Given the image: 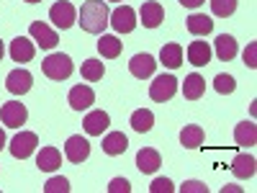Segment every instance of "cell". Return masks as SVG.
<instances>
[{"instance_id":"obj_14","label":"cell","mask_w":257,"mask_h":193,"mask_svg":"<svg viewBox=\"0 0 257 193\" xmlns=\"http://www.w3.org/2000/svg\"><path fill=\"white\" fill-rule=\"evenodd\" d=\"M108 124H111V116L105 111H90L88 116H85V121H82L85 132H88L90 137H100L105 129H108Z\"/></svg>"},{"instance_id":"obj_30","label":"cell","mask_w":257,"mask_h":193,"mask_svg":"<svg viewBox=\"0 0 257 193\" xmlns=\"http://www.w3.org/2000/svg\"><path fill=\"white\" fill-rule=\"evenodd\" d=\"M211 11L219 18H229L237 11V0H211Z\"/></svg>"},{"instance_id":"obj_23","label":"cell","mask_w":257,"mask_h":193,"mask_svg":"<svg viewBox=\"0 0 257 193\" xmlns=\"http://www.w3.org/2000/svg\"><path fill=\"white\" fill-rule=\"evenodd\" d=\"M160 62L165 64V67H170V70H178L183 64V47L180 44H165L160 49Z\"/></svg>"},{"instance_id":"obj_19","label":"cell","mask_w":257,"mask_h":193,"mask_svg":"<svg viewBox=\"0 0 257 193\" xmlns=\"http://www.w3.org/2000/svg\"><path fill=\"white\" fill-rule=\"evenodd\" d=\"M185 54H188V62L196 64V67H206V64L211 62V47L206 44V41H190Z\"/></svg>"},{"instance_id":"obj_25","label":"cell","mask_w":257,"mask_h":193,"mask_svg":"<svg viewBox=\"0 0 257 193\" xmlns=\"http://www.w3.org/2000/svg\"><path fill=\"white\" fill-rule=\"evenodd\" d=\"M188 31L193 36H208L213 31V21L203 13H193V16H188Z\"/></svg>"},{"instance_id":"obj_12","label":"cell","mask_w":257,"mask_h":193,"mask_svg":"<svg viewBox=\"0 0 257 193\" xmlns=\"http://www.w3.org/2000/svg\"><path fill=\"white\" fill-rule=\"evenodd\" d=\"M139 18H142V24L147 29H157L162 21H165V8L157 3V0H147V3H142Z\"/></svg>"},{"instance_id":"obj_40","label":"cell","mask_w":257,"mask_h":193,"mask_svg":"<svg viewBox=\"0 0 257 193\" xmlns=\"http://www.w3.org/2000/svg\"><path fill=\"white\" fill-rule=\"evenodd\" d=\"M3 54H6V47H3V41H0V62H3Z\"/></svg>"},{"instance_id":"obj_4","label":"cell","mask_w":257,"mask_h":193,"mask_svg":"<svg viewBox=\"0 0 257 193\" xmlns=\"http://www.w3.org/2000/svg\"><path fill=\"white\" fill-rule=\"evenodd\" d=\"M108 24L113 26L116 34H132L137 29V11L132 6H118L108 16Z\"/></svg>"},{"instance_id":"obj_10","label":"cell","mask_w":257,"mask_h":193,"mask_svg":"<svg viewBox=\"0 0 257 193\" xmlns=\"http://www.w3.org/2000/svg\"><path fill=\"white\" fill-rule=\"evenodd\" d=\"M128 70H132V75L134 77H139V80H147V77H152L155 75V70H157V59L152 57V54H134L132 57V62H128Z\"/></svg>"},{"instance_id":"obj_18","label":"cell","mask_w":257,"mask_h":193,"mask_svg":"<svg viewBox=\"0 0 257 193\" xmlns=\"http://www.w3.org/2000/svg\"><path fill=\"white\" fill-rule=\"evenodd\" d=\"M34 52H36L34 41L26 39V36H18V39L11 41V57H13V62H31Z\"/></svg>"},{"instance_id":"obj_20","label":"cell","mask_w":257,"mask_h":193,"mask_svg":"<svg viewBox=\"0 0 257 193\" xmlns=\"http://www.w3.org/2000/svg\"><path fill=\"white\" fill-rule=\"evenodd\" d=\"M213 47H216V57H219L221 62H231L234 57H237V39L229 36V34L216 36V41H213Z\"/></svg>"},{"instance_id":"obj_29","label":"cell","mask_w":257,"mask_h":193,"mask_svg":"<svg viewBox=\"0 0 257 193\" xmlns=\"http://www.w3.org/2000/svg\"><path fill=\"white\" fill-rule=\"evenodd\" d=\"M80 72H82V77H85V80L95 82V80H103V75H105V67H103V62H100V59H85Z\"/></svg>"},{"instance_id":"obj_38","label":"cell","mask_w":257,"mask_h":193,"mask_svg":"<svg viewBox=\"0 0 257 193\" xmlns=\"http://www.w3.org/2000/svg\"><path fill=\"white\" fill-rule=\"evenodd\" d=\"M3 147H6V132L0 129V149H3Z\"/></svg>"},{"instance_id":"obj_15","label":"cell","mask_w":257,"mask_h":193,"mask_svg":"<svg viewBox=\"0 0 257 193\" xmlns=\"http://www.w3.org/2000/svg\"><path fill=\"white\" fill-rule=\"evenodd\" d=\"M162 165V157H160V152L157 149H152V147H144V149H139L137 152V167L142 170V173H157V167Z\"/></svg>"},{"instance_id":"obj_28","label":"cell","mask_w":257,"mask_h":193,"mask_svg":"<svg viewBox=\"0 0 257 193\" xmlns=\"http://www.w3.org/2000/svg\"><path fill=\"white\" fill-rule=\"evenodd\" d=\"M152 126H155V114L149 111V109H139V111L132 114V129H134V132L147 134Z\"/></svg>"},{"instance_id":"obj_42","label":"cell","mask_w":257,"mask_h":193,"mask_svg":"<svg viewBox=\"0 0 257 193\" xmlns=\"http://www.w3.org/2000/svg\"><path fill=\"white\" fill-rule=\"evenodd\" d=\"M111 3H121V0H111Z\"/></svg>"},{"instance_id":"obj_35","label":"cell","mask_w":257,"mask_h":193,"mask_svg":"<svg viewBox=\"0 0 257 193\" xmlns=\"http://www.w3.org/2000/svg\"><path fill=\"white\" fill-rule=\"evenodd\" d=\"M128 190H132V183L126 178H113L108 183V193H128Z\"/></svg>"},{"instance_id":"obj_22","label":"cell","mask_w":257,"mask_h":193,"mask_svg":"<svg viewBox=\"0 0 257 193\" xmlns=\"http://www.w3.org/2000/svg\"><path fill=\"white\" fill-rule=\"evenodd\" d=\"M203 93H206V80H203L198 72H190V75L185 77V82H183V95H185L188 101H198Z\"/></svg>"},{"instance_id":"obj_16","label":"cell","mask_w":257,"mask_h":193,"mask_svg":"<svg viewBox=\"0 0 257 193\" xmlns=\"http://www.w3.org/2000/svg\"><path fill=\"white\" fill-rule=\"evenodd\" d=\"M103 152L105 155H111V157H118V155H123L126 149H128V139H126V134L123 132H111V134H105L103 137Z\"/></svg>"},{"instance_id":"obj_17","label":"cell","mask_w":257,"mask_h":193,"mask_svg":"<svg viewBox=\"0 0 257 193\" xmlns=\"http://www.w3.org/2000/svg\"><path fill=\"white\" fill-rule=\"evenodd\" d=\"M62 165V155L57 147H41V152L36 155V167L44 170V173H54Z\"/></svg>"},{"instance_id":"obj_3","label":"cell","mask_w":257,"mask_h":193,"mask_svg":"<svg viewBox=\"0 0 257 193\" xmlns=\"http://www.w3.org/2000/svg\"><path fill=\"white\" fill-rule=\"evenodd\" d=\"M49 21L57 26V29H62V31H67L70 26H75V21H77V11H75V6L72 3H67V0H59V3H54L52 8H49Z\"/></svg>"},{"instance_id":"obj_2","label":"cell","mask_w":257,"mask_h":193,"mask_svg":"<svg viewBox=\"0 0 257 193\" xmlns=\"http://www.w3.org/2000/svg\"><path fill=\"white\" fill-rule=\"evenodd\" d=\"M41 70H44V75L49 80H67L75 70V64L67 54H62V52H54L49 54L44 62H41Z\"/></svg>"},{"instance_id":"obj_34","label":"cell","mask_w":257,"mask_h":193,"mask_svg":"<svg viewBox=\"0 0 257 193\" xmlns=\"http://www.w3.org/2000/svg\"><path fill=\"white\" fill-rule=\"evenodd\" d=\"M180 190H183V193H208V185L201 183V180H185V183L180 185Z\"/></svg>"},{"instance_id":"obj_9","label":"cell","mask_w":257,"mask_h":193,"mask_svg":"<svg viewBox=\"0 0 257 193\" xmlns=\"http://www.w3.org/2000/svg\"><path fill=\"white\" fill-rule=\"evenodd\" d=\"M0 119H3V124H6V126L18 129V126H24V124H26L29 111H26V106H24V103L11 101V103H6L3 109H0Z\"/></svg>"},{"instance_id":"obj_32","label":"cell","mask_w":257,"mask_h":193,"mask_svg":"<svg viewBox=\"0 0 257 193\" xmlns=\"http://www.w3.org/2000/svg\"><path fill=\"white\" fill-rule=\"evenodd\" d=\"M67 190H70V180L62 178V175L49 178V180L44 183V193H67Z\"/></svg>"},{"instance_id":"obj_1","label":"cell","mask_w":257,"mask_h":193,"mask_svg":"<svg viewBox=\"0 0 257 193\" xmlns=\"http://www.w3.org/2000/svg\"><path fill=\"white\" fill-rule=\"evenodd\" d=\"M108 16H111V11L105 6V0H85L82 8H80L77 24L88 34H103L105 26H108Z\"/></svg>"},{"instance_id":"obj_24","label":"cell","mask_w":257,"mask_h":193,"mask_svg":"<svg viewBox=\"0 0 257 193\" xmlns=\"http://www.w3.org/2000/svg\"><path fill=\"white\" fill-rule=\"evenodd\" d=\"M257 162H254V157L252 155H237L234 157V162H231V173L237 175V178H242V180H247V178H252L254 175V167Z\"/></svg>"},{"instance_id":"obj_36","label":"cell","mask_w":257,"mask_h":193,"mask_svg":"<svg viewBox=\"0 0 257 193\" xmlns=\"http://www.w3.org/2000/svg\"><path fill=\"white\" fill-rule=\"evenodd\" d=\"M244 64H247V67H257V44H254V41L244 49Z\"/></svg>"},{"instance_id":"obj_13","label":"cell","mask_w":257,"mask_h":193,"mask_svg":"<svg viewBox=\"0 0 257 193\" xmlns=\"http://www.w3.org/2000/svg\"><path fill=\"white\" fill-rule=\"evenodd\" d=\"M67 101H70V106L75 111H85L95 103V93H93V88H88V85H75V88L70 90V95H67Z\"/></svg>"},{"instance_id":"obj_37","label":"cell","mask_w":257,"mask_h":193,"mask_svg":"<svg viewBox=\"0 0 257 193\" xmlns=\"http://www.w3.org/2000/svg\"><path fill=\"white\" fill-rule=\"evenodd\" d=\"M178 3H180V6H185V8H201V6L206 3V0H178Z\"/></svg>"},{"instance_id":"obj_27","label":"cell","mask_w":257,"mask_h":193,"mask_svg":"<svg viewBox=\"0 0 257 193\" xmlns=\"http://www.w3.org/2000/svg\"><path fill=\"white\" fill-rule=\"evenodd\" d=\"M98 52H100L105 59H116V57L121 54V41H118V36L100 34V39H98Z\"/></svg>"},{"instance_id":"obj_7","label":"cell","mask_w":257,"mask_h":193,"mask_svg":"<svg viewBox=\"0 0 257 193\" xmlns=\"http://www.w3.org/2000/svg\"><path fill=\"white\" fill-rule=\"evenodd\" d=\"M64 155H67L70 162L80 165V162H85V160L90 157V142L85 139L82 134H72L67 139V144H64Z\"/></svg>"},{"instance_id":"obj_6","label":"cell","mask_w":257,"mask_h":193,"mask_svg":"<svg viewBox=\"0 0 257 193\" xmlns=\"http://www.w3.org/2000/svg\"><path fill=\"white\" fill-rule=\"evenodd\" d=\"M36 144H39V137L34 132H18L11 142V155L16 160H26L36 152Z\"/></svg>"},{"instance_id":"obj_41","label":"cell","mask_w":257,"mask_h":193,"mask_svg":"<svg viewBox=\"0 0 257 193\" xmlns=\"http://www.w3.org/2000/svg\"><path fill=\"white\" fill-rule=\"evenodd\" d=\"M26 3H41V0H26Z\"/></svg>"},{"instance_id":"obj_31","label":"cell","mask_w":257,"mask_h":193,"mask_svg":"<svg viewBox=\"0 0 257 193\" xmlns=\"http://www.w3.org/2000/svg\"><path fill=\"white\" fill-rule=\"evenodd\" d=\"M213 88H216V93H221V95H229V93H234V88H237V82H234V77L231 75H216L213 77Z\"/></svg>"},{"instance_id":"obj_39","label":"cell","mask_w":257,"mask_h":193,"mask_svg":"<svg viewBox=\"0 0 257 193\" xmlns=\"http://www.w3.org/2000/svg\"><path fill=\"white\" fill-rule=\"evenodd\" d=\"M224 190H242V188H239V185H224V188H221V193H224Z\"/></svg>"},{"instance_id":"obj_21","label":"cell","mask_w":257,"mask_h":193,"mask_svg":"<svg viewBox=\"0 0 257 193\" xmlns=\"http://www.w3.org/2000/svg\"><path fill=\"white\" fill-rule=\"evenodd\" d=\"M234 139L239 147H254L257 144V124L254 121H242L234 129Z\"/></svg>"},{"instance_id":"obj_8","label":"cell","mask_w":257,"mask_h":193,"mask_svg":"<svg viewBox=\"0 0 257 193\" xmlns=\"http://www.w3.org/2000/svg\"><path fill=\"white\" fill-rule=\"evenodd\" d=\"M31 85H34V75H31L29 70H24V67H16V70L8 72V77H6V88H8V93H13V95L29 93Z\"/></svg>"},{"instance_id":"obj_11","label":"cell","mask_w":257,"mask_h":193,"mask_svg":"<svg viewBox=\"0 0 257 193\" xmlns=\"http://www.w3.org/2000/svg\"><path fill=\"white\" fill-rule=\"evenodd\" d=\"M29 34L34 36V41H36L41 49H54V47L59 44L57 31H52L47 24H41V21H34V24L29 26Z\"/></svg>"},{"instance_id":"obj_5","label":"cell","mask_w":257,"mask_h":193,"mask_svg":"<svg viewBox=\"0 0 257 193\" xmlns=\"http://www.w3.org/2000/svg\"><path fill=\"white\" fill-rule=\"evenodd\" d=\"M175 93H178V77L175 75H160V77H155L152 85H149V95L157 103L170 101Z\"/></svg>"},{"instance_id":"obj_26","label":"cell","mask_w":257,"mask_h":193,"mask_svg":"<svg viewBox=\"0 0 257 193\" xmlns=\"http://www.w3.org/2000/svg\"><path fill=\"white\" fill-rule=\"evenodd\" d=\"M203 129L198 126V124H188L183 132H180V144L185 147V149H196V147H201L203 144Z\"/></svg>"},{"instance_id":"obj_33","label":"cell","mask_w":257,"mask_h":193,"mask_svg":"<svg viewBox=\"0 0 257 193\" xmlns=\"http://www.w3.org/2000/svg\"><path fill=\"white\" fill-rule=\"evenodd\" d=\"M149 190L152 193H173L175 185H173V180H167V178H155L152 185H149Z\"/></svg>"}]
</instances>
